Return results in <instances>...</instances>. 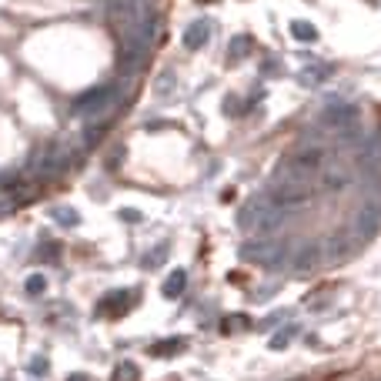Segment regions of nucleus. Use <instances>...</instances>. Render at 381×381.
<instances>
[{"label": "nucleus", "mask_w": 381, "mask_h": 381, "mask_svg": "<svg viewBox=\"0 0 381 381\" xmlns=\"http://www.w3.org/2000/svg\"><path fill=\"white\" fill-rule=\"evenodd\" d=\"M291 161L301 167V171H308V174H318V167L328 161V154H325L321 144H301V147L291 154Z\"/></svg>", "instance_id": "20e7f679"}, {"label": "nucleus", "mask_w": 381, "mask_h": 381, "mask_svg": "<svg viewBox=\"0 0 381 381\" xmlns=\"http://www.w3.org/2000/svg\"><path fill=\"white\" fill-rule=\"evenodd\" d=\"M274 254H288V248L267 244V238H261V244H248V248H244V258H248V261H258V265H267V267L281 265V258H274Z\"/></svg>", "instance_id": "39448f33"}, {"label": "nucleus", "mask_w": 381, "mask_h": 381, "mask_svg": "<svg viewBox=\"0 0 381 381\" xmlns=\"http://www.w3.org/2000/svg\"><path fill=\"white\" fill-rule=\"evenodd\" d=\"M355 124H358V111H355V107H331V111L321 114V127L338 131V134H348Z\"/></svg>", "instance_id": "7ed1b4c3"}, {"label": "nucleus", "mask_w": 381, "mask_h": 381, "mask_svg": "<svg viewBox=\"0 0 381 381\" xmlns=\"http://www.w3.org/2000/svg\"><path fill=\"white\" fill-rule=\"evenodd\" d=\"M207 37H211V24H207V20H194V24L184 30V47H188V51H198L201 44H207Z\"/></svg>", "instance_id": "423d86ee"}, {"label": "nucleus", "mask_w": 381, "mask_h": 381, "mask_svg": "<svg viewBox=\"0 0 381 381\" xmlns=\"http://www.w3.org/2000/svg\"><path fill=\"white\" fill-rule=\"evenodd\" d=\"M248 51H251V40H248V37H238V40H234V47H231L228 54H231V61H241Z\"/></svg>", "instance_id": "9b49d317"}, {"label": "nucleus", "mask_w": 381, "mask_h": 381, "mask_svg": "<svg viewBox=\"0 0 381 381\" xmlns=\"http://www.w3.org/2000/svg\"><path fill=\"white\" fill-rule=\"evenodd\" d=\"M184 284H188V274H184V271H174L164 284V294L167 298H178V294H184Z\"/></svg>", "instance_id": "1a4fd4ad"}, {"label": "nucleus", "mask_w": 381, "mask_h": 381, "mask_svg": "<svg viewBox=\"0 0 381 381\" xmlns=\"http://www.w3.org/2000/svg\"><path fill=\"white\" fill-rule=\"evenodd\" d=\"M238 224L244 231H251L258 238H274L284 224H288V211L278 207V204L271 201V198H254L241 207V214H238Z\"/></svg>", "instance_id": "f257e3e1"}, {"label": "nucleus", "mask_w": 381, "mask_h": 381, "mask_svg": "<svg viewBox=\"0 0 381 381\" xmlns=\"http://www.w3.org/2000/svg\"><path fill=\"white\" fill-rule=\"evenodd\" d=\"M318 178H321V188L325 190H344L355 181V174H351L348 164H341V161H325V164L318 167Z\"/></svg>", "instance_id": "f03ea898"}, {"label": "nucleus", "mask_w": 381, "mask_h": 381, "mask_svg": "<svg viewBox=\"0 0 381 381\" xmlns=\"http://www.w3.org/2000/svg\"><path fill=\"white\" fill-rule=\"evenodd\" d=\"M291 34L301 40V44H315V40H318V30H315L311 24H305V20H294V24H291Z\"/></svg>", "instance_id": "9d476101"}, {"label": "nucleus", "mask_w": 381, "mask_h": 381, "mask_svg": "<svg viewBox=\"0 0 381 381\" xmlns=\"http://www.w3.org/2000/svg\"><path fill=\"white\" fill-rule=\"evenodd\" d=\"M365 174H368V181H371V184H375V188H381V164L368 167V171H365Z\"/></svg>", "instance_id": "f8f14e48"}, {"label": "nucleus", "mask_w": 381, "mask_h": 381, "mask_svg": "<svg viewBox=\"0 0 381 381\" xmlns=\"http://www.w3.org/2000/svg\"><path fill=\"white\" fill-rule=\"evenodd\" d=\"M378 224H381V204H371L368 211L358 214V234H361V238H371V234L378 231Z\"/></svg>", "instance_id": "0eeeda50"}, {"label": "nucleus", "mask_w": 381, "mask_h": 381, "mask_svg": "<svg viewBox=\"0 0 381 381\" xmlns=\"http://www.w3.org/2000/svg\"><path fill=\"white\" fill-rule=\"evenodd\" d=\"M381 164V138H371L368 144H365V151H361V167L368 171V167Z\"/></svg>", "instance_id": "6e6552de"}]
</instances>
